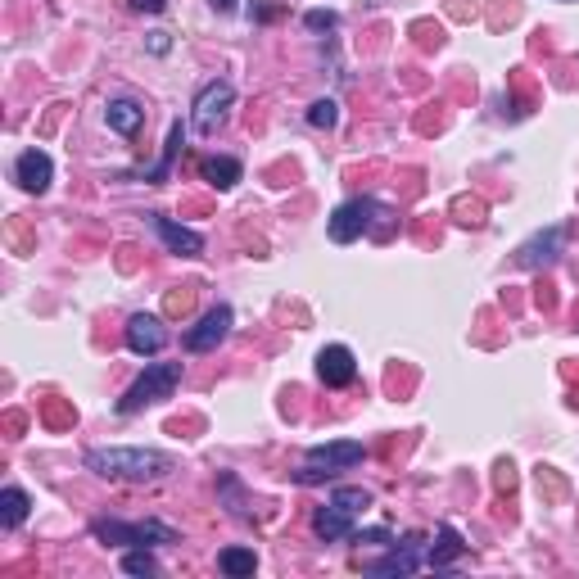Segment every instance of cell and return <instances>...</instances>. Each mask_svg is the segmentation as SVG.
Returning a JSON list of instances; mask_svg holds the SVG:
<instances>
[{
	"label": "cell",
	"instance_id": "1",
	"mask_svg": "<svg viewBox=\"0 0 579 579\" xmlns=\"http://www.w3.org/2000/svg\"><path fill=\"white\" fill-rule=\"evenodd\" d=\"M86 466L105 480H132V485H145V480H163L172 471V457L150 453V448H91L86 453Z\"/></svg>",
	"mask_w": 579,
	"mask_h": 579
},
{
	"label": "cell",
	"instance_id": "2",
	"mask_svg": "<svg viewBox=\"0 0 579 579\" xmlns=\"http://www.w3.org/2000/svg\"><path fill=\"white\" fill-rule=\"evenodd\" d=\"M177 380H181V362H150V367L136 376V385L118 399V412L123 417H132V412L150 408V403H163L172 399V390H177Z\"/></svg>",
	"mask_w": 579,
	"mask_h": 579
},
{
	"label": "cell",
	"instance_id": "3",
	"mask_svg": "<svg viewBox=\"0 0 579 579\" xmlns=\"http://www.w3.org/2000/svg\"><path fill=\"white\" fill-rule=\"evenodd\" d=\"M371 507V494L367 489H335L331 494V503L317 512V521H313V530L322 534L326 543H335V539H344V534H353V521H358L362 512Z\"/></svg>",
	"mask_w": 579,
	"mask_h": 579
},
{
	"label": "cell",
	"instance_id": "4",
	"mask_svg": "<svg viewBox=\"0 0 579 579\" xmlns=\"http://www.w3.org/2000/svg\"><path fill=\"white\" fill-rule=\"evenodd\" d=\"M362 457H367V448L358 444V439H340V444H322L308 453L304 471H299V480L304 485H317V480H331V475L349 471V466H358Z\"/></svg>",
	"mask_w": 579,
	"mask_h": 579
},
{
	"label": "cell",
	"instance_id": "5",
	"mask_svg": "<svg viewBox=\"0 0 579 579\" xmlns=\"http://www.w3.org/2000/svg\"><path fill=\"white\" fill-rule=\"evenodd\" d=\"M91 530H95V539H100V543H123V548H150V543H172V539H177V534H172L168 525H159V521H132V525L95 521Z\"/></svg>",
	"mask_w": 579,
	"mask_h": 579
},
{
	"label": "cell",
	"instance_id": "6",
	"mask_svg": "<svg viewBox=\"0 0 579 579\" xmlns=\"http://www.w3.org/2000/svg\"><path fill=\"white\" fill-rule=\"evenodd\" d=\"M231 100H236V86L231 82H209L200 95H195V132L200 136H213L222 123H227V109H231Z\"/></svg>",
	"mask_w": 579,
	"mask_h": 579
},
{
	"label": "cell",
	"instance_id": "7",
	"mask_svg": "<svg viewBox=\"0 0 579 579\" xmlns=\"http://www.w3.org/2000/svg\"><path fill=\"white\" fill-rule=\"evenodd\" d=\"M371 213H376V204H371V200L340 204V209L331 213V240H335V245H349V240H358L362 231L371 227Z\"/></svg>",
	"mask_w": 579,
	"mask_h": 579
},
{
	"label": "cell",
	"instance_id": "8",
	"mask_svg": "<svg viewBox=\"0 0 579 579\" xmlns=\"http://www.w3.org/2000/svg\"><path fill=\"white\" fill-rule=\"evenodd\" d=\"M227 331H231V308L218 304V308L204 313V322L195 326V331H186V349L190 353H209V349H218V344L227 340Z\"/></svg>",
	"mask_w": 579,
	"mask_h": 579
},
{
	"label": "cell",
	"instance_id": "9",
	"mask_svg": "<svg viewBox=\"0 0 579 579\" xmlns=\"http://www.w3.org/2000/svg\"><path fill=\"white\" fill-rule=\"evenodd\" d=\"M317 376H322V385H331V390H344V385H353V376H358V362H353V353L344 349V344H331V349L317 353Z\"/></svg>",
	"mask_w": 579,
	"mask_h": 579
},
{
	"label": "cell",
	"instance_id": "10",
	"mask_svg": "<svg viewBox=\"0 0 579 579\" xmlns=\"http://www.w3.org/2000/svg\"><path fill=\"white\" fill-rule=\"evenodd\" d=\"M163 344H168V331H163L159 317L136 313L132 322H127V349H132V353H141V358H154Z\"/></svg>",
	"mask_w": 579,
	"mask_h": 579
},
{
	"label": "cell",
	"instance_id": "11",
	"mask_svg": "<svg viewBox=\"0 0 579 579\" xmlns=\"http://www.w3.org/2000/svg\"><path fill=\"white\" fill-rule=\"evenodd\" d=\"M14 177H19L23 190H32V195H41V190L50 186V177H55V163H50L46 150H23L19 163H14Z\"/></svg>",
	"mask_w": 579,
	"mask_h": 579
},
{
	"label": "cell",
	"instance_id": "12",
	"mask_svg": "<svg viewBox=\"0 0 579 579\" xmlns=\"http://www.w3.org/2000/svg\"><path fill=\"white\" fill-rule=\"evenodd\" d=\"M421 566V534H412L403 548H394L390 557H380L367 566V575H412Z\"/></svg>",
	"mask_w": 579,
	"mask_h": 579
},
{
	"label": "cell",
	"instance_id": "13",
	"mask_svg": "<svg viewBox=\"0 0 579 579\" xmlns=\"http://www.w3.org/2000/svg\"><path fill=\"white\" fill-rule=\"evenodd\" d=\"M150 222H154V231L163 236V245L172 249V254H186V258H195L204 249V240L195 236V231H186V227H177L172 218H163V213H150Z\"/></svg>",
	"mask_w": 579,
	"mask_h": 579
},
{
	"label": "cell",
	"instance_id": "14",
	"mask_svg": "<svg viewBox=\"0 0 579 579\" xmlns=\"http://www.w3.org/2000/svg\"><path fill=\"white\" fill-rule=\"evenodd\" d=\"M105 123L114 127V132H123V136H132L136 127L145 123V109L136 105V100H114V105L105 109Z\"/></svg>",
	"mask_w": 579,
	"mask_h": 579
},
{
	"label": "cell",
	"instance_id": "15",
	"mask_svg": "<svg viewBox=\"0 0 579 579\" xmlns=\"http://www.w3.org/2000/svg\"><path fill=\"white\" fill-rule=\"evenodd\" d=\"M557 245H561V227H552L548 236L530 240V245L521 249V263H525V267H543V263H552V258H557Z\"/></svg>",
	"mask_w": 579,
	"mask_h": 579
},
{
	"label": "cell",
	"instance_id": "16",
	"mask_svg": "<svg viewBox=\"0 0 579 579\" xmlns=\"http://www.w3.org/2000/svg\"><path fill=\"white\" fill-rule=\"evenodd\" d=\"M28 507H32V498L23 494V489H5V494H0V525H23L28 521Z\"/></svg>",
	"mask_w": 579,
	"mask_h": 579
},
{
	"label": "cell",
	"instance_id": "17",
	"mask_svg": "<svg viewBox=\"0 0 579 579\" xmlns=\"http://www.w3.org/2000/svg\"><path fill=\"white\" fill-rule=\"evenodd\" d=\"M200 172H204V181H213L218 190H227V186H236V181H240V163L236 159H204Z\"/></svg>",
	"mask_w": 579,
	"mask_h": 579
},
{
	"label": "cell",
	"instance_id": "18",
	"mask_svg": "<svg viewBox=\"0 0 579 579\" xmlns=\"http://www.w3.org/2000/svg\"><path fill=\"white\" fill-rule=\"evenodd\" d=\"M218 566H222V575H254L258 570V557L249 548H227L218 557Z\"/></svg>",
	"mask_w": 579,
	"mask_h": 579
},
{
	"label": "cell",
	"instance_id": "19",
	"mask_svg": "<svg viewBox=\"0 0 579 579\" xmlns=\"http://www.w3.org/2000/svg\"><path fill=\"white\" fill-rule=\"evenodd\" d=\"M462 552V539H457L453 525H439V548L430 552V566H448V561Z\"/></svg>",
	"mask_w": 579,
	"mask_h": 579
},
{
	"label": "cell",
	"instance_id": "20",
	"mask_svg": "<svg viewBox=\"0 0 579 579\" xmlns=\"http://www.w3.org/2000/svg\"><path fill=\"white\" fill-rule=\"evenodd\" d=\"M123 570H127V575H154L159 561H154L145 548H136V552H127V557H123Z\"/></svg>",
	"mask_w": 579,
	"mask_h": 579
},
{
	"label": "cell",
	"instance_id": "21",
	"mask_svg": "<svg viewBox=\"0 0 579 579\" xmlns=\"http://www.w3.org/2000/svg\"><path fill=\"white\" fill-rule=\"evenodd\" d=\"M335 118H340V105H335V100H317V105L308 109V123L313 127H335Z\"/></svg>",
	"mask_w": 579,
	"mask_h": 579
},
{
	"label": "cell",
	"instance_id": "22",
	"mask_svg": "<svg viewBox=\"0 0 579 579\" xmlns=\"http://www.w3.org/2000/svg\"><path fill=\"white\" fill-rule=\"evenodd\" d=\"M304 23H308L313 32H326V28H335V14H331V10H313Z\"/></svg>",
	"mask_w": 579,
	"mask_h": 579
},
{
	"label": "cell",
	"instance_id": "23",
	"mask_svg": "<svg viewBox=\"0 0 579 579\" xmlns=\"http://www.w3.org/2000/svg\"><path fill=\"white\" fill-rule=\"evenodd\" d=\"M163 5H168V0H132V10H141V14H163Z\"/></svg>",
	"mask_w": 579,
	"mask_h": 579
},
{
	"label": "cell",
	"instance_id": "24",
	"mask_svg": "<svg viewBox=\"0 0 579 579\" xmlns=\"http://www.w3.org/2000/svg\"><path fill=\"white\" fill-rule=\"evenodd\" d=\"M150 50H154V55H163V50H168V32H154V37H150Z\"/></svg>",
	"mask_w": 579,
	"mask_h": 579
},
{
	"label": "cell",
	"instance_id": "25",
	"mask_svg": "<svg viewBox=\"0 0 579 579\" xmlns=\"http://www.w3.org/2000/svg\"><path fill=\"white\" fill-rule=\"evenodd\" d=\"M209 5H213V10H218V14H231V10H236V5H240V0H209Z\"/></svg>",
	"mask_w": 579,
	"mask_h": 579
}]
</instances>
